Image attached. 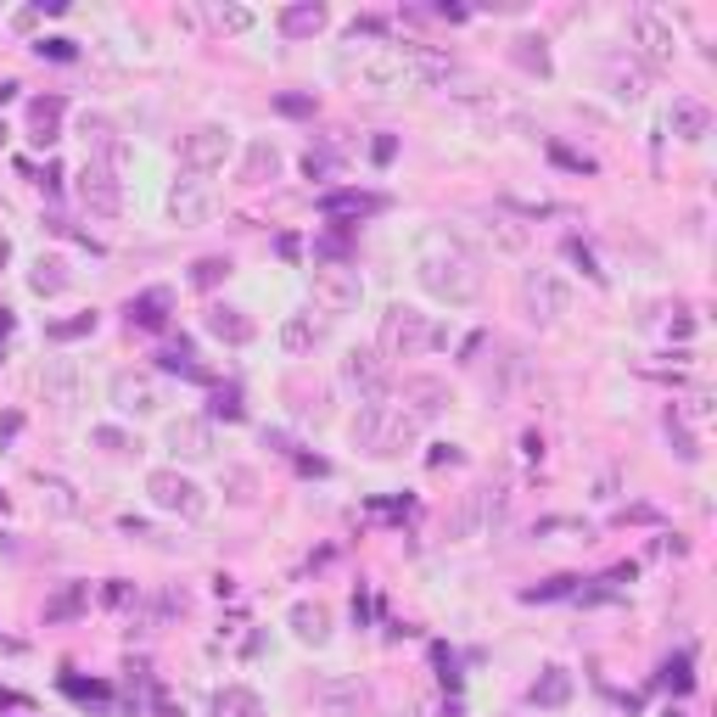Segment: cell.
Returning a JSON list of instances; mask_svg holds the SVG:
<instances>
[{"label": "cell", "instance_id": "cell-24", "mask_svg": "<svg viewBox=\"0 0 717 717\" xmlns=\"http://www.w3.org/2000/svg\"><path fill=\"white\" fill-rule=\"evenodd\" d=\"M213 717H264V701H258V689H247V684H225L213 695Z\"/></svg>", "mask_w": 717, "mask_h": 717}, {"label": "cell", "instance_id": "cell-49", "mask_svg": "<svg viewBox=\"0 0 717 717\" xmlns=\"http://www.w3.org/2000/svg\"><path fill=\"white\" fill-rule=\"evenodd\" d=\"M34 51H40V57H51V62H68V57H73V40H40Z\"/></svg>", "mask_w": 717, "mask_h": 717}, {"label": "cell", "instance_id": "cell-40", "mask_svg": "<svg viewBox=\"0 0 717 717\" xmlns=\"http://www.w3.org/2000/svg\"><path fill=\"white\" fill-rule=\"evenodd\" d=\"M303 174H309V180H331V174H337V152H331V146L309 152V157H303Z\"/></svg>", "mask_w": 717, "mask_h": 717}, {"label": "cell", "instance_id": "cell-12", "mask_svg": "<svg viewBox=\"0 0 717 717\" xmlns=\"http://www.w3.org/2000/svg\"><path fill=\"white\" fill-rule=\"evenodd\" d=\"M79 197H85L90 213L118 219V213H124V180H118L107 163H85V174H79Z\"/></svg>", "mask_w": 717, "mask_h": 717}, {"label": "cell", "instance_id": "cell-18", "mask_svg": "<svg viewBox=\"0 0 717 717\" xmlns=\"http://www.w3.org/2000/svg\"><path fill=\"white\" fill-rule=\"evenodd\" d=\"M381 208H387V197H376V191H331V197H320L325 219H365V213H381Z\"/></svg>", "mask_w": 717, "mask_h": 717}, {"label": "cell", "instance_id": "cell-4", "mask_svg": "<svg viewBox=\"0 0 717 717\" xmlns=\"http://www.w3.org/2000/svg\"><path fill=\"white\" fill-rule=\"evenodd\" d=\"M432 342H437V325L426 320L421 309H404V303H398V309L381 314V348H376L381 359H421Z\"/></svg>", "mask_w": 717, "mask_h": 717}, {"label": "cell", "instance_id": "cell-2", "mask_svg": "<svg viewBox=\"0 0 717 717\" xmlns=\"http://www.w3.org/2000/svg\"><path fill=\"white\" fill-rule=\"evenodd\" d=\"M415 437H421V421L409 415V409L398 404H359V415H353V443L365 454H376V460H393V454L415 449Z\"/></svg>", "mask_w": 717, "mask_h": 717}, {"label": "cell", "instance_id": "cell-33", "mask_svg": "<svg viewBox=\"0 0 717 717\" xmlns=\"http://www.w3.org/2000/svg\"><path fill=\"white\" fill-rule=\"evenodd\" d=\"M157 359H163V370H174V376H185V381H208V370L197 365V353L185 348V342L169 348V353H157Z\"/></svg>", "mask_w": 717, "mask_h": 717}, {"label": "cell", "instance_id": "cell-44", "mask_svg": "<svg viewBox=\"0 0 717 717\" xmlns=\"http://www.w3.org/2000/svg\"><path fill=\"white\" fill-rule=\"evenodd\" d=\"M90 443H96V449H107V454H124V449H129V437L118 432V426H96V432H90Z\"/></svg>", "mask_w": 717, "mask_h": 717}, {"label": "cell", "instance_id": "cell-8", "mask_svg": "<svg viewBox=\"0 0 717 717\" xmlns=\"http://www.w3.org/2000/svg\"><path fill=\"white\" fill-rule=\"evenodd\" d=\"M230 129L225 124H197L191 135L180 141V163H185V174H213V169H225V157H230Z\"/></svg>", "mask_w": 717, "mask_h": 717}, {"label": "cell", "instance_id": "cell-3", "mask_svg": "<svg viewBox=\"0 0 717 717\" xmlns=\"http://www.w3.org/2000/svg\"><path fill=\"white\" fill-rule=\"evenodd\" d=\"M359 85L370 96H398V90H421V73H415V57L409 45H376L359 57Z\"/></svg>", "mask_w": 717, "mask_h": 717}, {"label": "cell", "instance_id": "cell-10", "mask_svg": "<svg viewBox=\"0 0 717 717\" xmlns=\"http://www.w3.org/2000/svg\"><path fill=\"white\" fill-rule=\"evenodd\" d=\"M342 381L359 393V404H381L393 376H387V359H381L376 348H353L348 359H342Z\"/></svg>", "mask_w": 717, "mask_h": 717}, {"label": "cell", "instance_id": "cell-13", "mask_svg": "<svg viewBox=\"0 0 717 717\" xmlns=\"http://www.w3.org/2000/svg\"><path fill=\"white\" fill-rule=\"evenodd\" d=\"M169 213H174V225H208V219H213V191H208V180H197V174L174 180Z\"/></svg>", "mask_w": 717, "mask_h": 717}, {"label": "cell", "instance_id": "cell-16", "mask_svg": "<svg viewBox=\"0 0 717 717\" xmlns=\"http://www.w3.org/2000/svg\"><path fill=\"white\" fill-rule=\"evenodd\" d=\"M169 449L180 454V460H208V454H213V426L185 415V421L169 426Z\"/></svg>", "mask_w": 717, "mask_h": 717}, {"label": "cell", "instance_id": "cell-5", "mask_svg": "<svg viewBox=\"0 0 717 717\" xmlns=\"http://www.w3.org/2000/svg\"><path fill=\"white\" fill-rule=\"evenodd\" d=\"M521 309H527V320L555 325L561 314H572V281L561 269H527L521 275Z\"/></svg>", "mask_w": 717, "mask_h": 717}, {"label": "cell", "instance_id": "cell-31", "mask_svg": "<svg viewBox=\"0 0 717 717\" xmlns=\"http://www.w3.org/2000/svg\"><path fill=\"white\" fill-rule=\"evenodd\" d=\"M85 600H90L85 583H68L57 600H45V622H68V617H79V611H85Z\"/></svg>", "mask_w": 717, "mask_h": 717}, {"label": "cell", "instance_id": "cell-43", "mask_svg": "<svg viewBox=\"0 0 717 717\" xmlns=\"http://www.w3.org/2000/svg\"><path fill=\"white\" fill-rule=\"evenodd\" d=\"M611 90H617L622 101H639V96H645V79L628 73V68H617V73H611Z\"/></svg>", "mask_w": 717, "mask_h": 717}, {"label": "cell", "instance_id": "cell-39", "mask_svg": "<svg viewBox=\"0 0 717 717\" xmlns=\"http://www.w3.org/2000/svg\"><path fill=\"white\" fill-rule=\"evenodd\" d=\"M213 23L225 34H241V29H253V12L247 6H213Z\"/></svg>", "mask_w": 717, "mask_h": 717}, {"label": "cell", "instance_id": "cell-42", "mask_svg": "<svg viewBox=\"0 0 717 717\" xmlns=\"http://www.w3.org/2000/svg\"><path fill=\"white\" fill-rule=\"evenodd\" d=\"M566 258H572V264L583 269V275H589V281H605V269L594 264V253H589V247H583V241H577V236L566 241Z\"/></svg>", "mask_w": 717, "mask_h": 717}, {"label": "cell", "instance_id": "cell-32", "mask_svg": "<svg viewBox=\"0 0 717 717\" xmlns=\"http://www.w3.org/2000/svg\"><path fill=\"white\" fill-rule=\"evenodd\" d=\"M29 286L40 297H57L62 286H68V264H62V258H40V264H34V275H29Z\"/></svg>", "mask_w": 717, "mask_h": 717}, {"label": "cell", "instance_id": "cell-29", "mask_svg": "<svg viewBox=\"0 0 717 717\" xmlns=\"http://www.w3.org/2000/svg\"><path fill=\"white\" fill-rule=\"evenodd\" d=\"M62 107H68V101H62V96H40V101H34V107H29L34 129H40V135H34V141H40V146H51V141H57V118H62Z\"/></svg>", "mask_w": 717, "mask_h": 717}, {"label": "cell", "instance_id": "cell-17", "mask_svg": "<svg viewBox=\"0 0 717 717\" xmlns=\"http://www.w3.org/2000/svg\"><path fill=\"white\" fill-rule=\"evenodd\" d=\"M202 325H208V337L230 342V348H247V342H253V320H247L241 309H230V303H213Z\"/></svg>", "mask_w": 717, "mask_h": 717}, {"label": "cell", "instance_id": "cell-22", "mask_svg": "<svg viewBox=\"0 0 717 717\" xmlns=\"http://www.w3.org/2000/svg\"><path fill=\"white\" fill-rule=\"evenodd\" d=\"M169 309H174V297L157 286V292H141V297H129V325H141V331H157V325H169Z\"/></svg>", "mask_w": 717, "mask_h": 717}, {"label": "cell", "instance_id": "cell-45", "mask_svg": "<svg viewBox=\"0 0 717 717\" xmlns=\"http://www.w3.org/2000/svg\"><path fill=\"white\" fill-rule=\"evenodd\" d=\"M213 415H225V421H241V393H236V387H219V393H213Z\"/></svg>", "mask_w": 717, "mask_h": 717}, {"label": "cell", "instance_id": "cell-28", "mask_svg": "<svg viewBox=\"0 0 717 717\" xmlns=\"http://www.w3.org/2000/svg\"><path fill=\"white\" fill-rule=\"evenodd\" d=\"M510 62L527 68V73H538V79H549V51H544L538 34H516V40H510Z\"/></svg>", "mask_w": 717, "mask_h": 717}, {"label": "cell", "instance_id": "cell-47", "mask_svg": "<svg viewBox=\"0 0 717 717\" xmlns=\"http://www.w3.org/2000/svg\"><path fill=\"white\" fill-rule=\"evenodd\" d=\"M549 157H555V163H561V169H572V174H594V163H589V157L566 152V146H549Z\"/></svg>", "mask_w": 717, "mask_h": 717}, {"label": "cell", "instance_id": "cell-27", "mask_svg": "<svg viewBox=\"0 0 717 717\" xmlns=\"http://www.w3.org/2000/svg\"><path fill=\"white\" fill-rule=\"evenodd\" d=\"M275 174H281V152L269 141H253L247 146V163H241V180L258 185V180H275Z\"/></svg>", "mask_w": 717, "mask_h": 717}, {"label": "cell", "instance_id": "cell-50", "mask_svg": "<svg viewBox=\"0 0 717 717\" xmlns=\"http://www.w3.org/2000/svg\"><path fill=\"white\" fill-rule=\"evenodd\" d=\"M370 157H376V163H393V157H398V141H393V135H376V141H370Z\"/></svg>", "mask_w": 717, "mask_h": 717}, {"label": "cell", "instance_id": "cell-48", "mask_svg": "<svg viewBox=\"0 0 717 717\" xmlns=\"http://www.w3.org/2000/svg\"><path fill=\"white\" fill-rule=\"evenodd\" d=\"M68 695H79V701H107V684H85V678H68Z\"/></svg>", "mask_w": 717, "mask_h": 717}, {"label": "cell", "instance_id": "cell-14", "mask_svg": "<svg viewBox=\"0 0 717 717\" xmlns=\"http://www.w3.org/2000/svg\"><path fill=\"white\" fill-rule=\"evenodd\" d=\"M113 404L124 409V415H152V409L163 404V387H157L146 370H118L113 376Z\"/></svg>", "mask_w": 717, "mask_h": 717}, {"label": "cell", "instance_id": "cell-46", "mask_svg": "<svg viewBox=\"0 0 717 717\" xmlns=\"http://www.w3.org/2000/svg\"><path fill=\"white\" fill-rule=\"evenodd\" d=\"M275 107H281L286 118H309L314 113V96H292V90H286V96H275Z\"/></svg>", "mask_w": 717, "mask_h": 717}, {"label": "cell", "instance_id": "cell-38", "mask_svg": "<svg viewBox=\"0 0 717 717\" xmlns=\"http://www.w3.org/2000/svg\"><path fill=\"white\" fill-rule=\"evenodd\" d=\"M96 331V314H73V320L51 325V342H73V337H90Z\"/></svg>", "mask_w": 717, "mask_h": 717}, {"label": "cell", "instance_id": "cell-34", "mask_svg": "<svg viewBox=\"0 0 717 717\" xmlns=\"http://www.w3.org/2000/svg\"><path fill=\"white\" fill-rule=\"evenodd\" d=\"M225 275H230V258H197L191 264V286H202V292H213Z\"/></svg>", "mask_w": 717, "mask_h": 717}, {"label": "cell", "instance_id": "cell-15", "mask_svg": "<svg viewBox=\"0 0 717 717\" xmlns=\"http://www.w3.org/2000/svg\"><path fill=\"white\" fill-rule=\"evenodd\" d=\"M40 387H45V404L73 409L79 404V365H73V359H51L45 376H40Z\"/></svg>", "mask_w": 717, "mask_h": 717}, {"label": "cell", "instance_id": "cell-20", "mask_svg": "<svg viewBox=\"0 0 717 717\" xmlns=\"http://www.w3.org/2000/svg\"><path fill=\"white\" fill-rule=\"evenodd\" d=\"M667 124H673V135H684V141H701L706 129H712V107L695 96H673V113H667Z\"/></svg>", "mask_w": 717, "mask_h": 717}, {"label": "cell", "instance_id": "cell-7", "mask_svg": "<svg viewBox=\"0 0 717 717\" xmlns=\"http://www.w3.org/2000/svg\"><path fill=\"white\" fill-rule=\"evenodd\" d=\"M146 493H152L157 510H169V516H180V521H197L202 510H208V493L191 477H180V471H152V477H146Z\"/></svg>", "mask_w": 717, "mask_h": 717}, {"label": "cell", "instance_id": "cell-53", "mask_svg": "<svg viewBox=\"0 0 717 717\" xmlns=\"http://www.w3.org/2000/svg\"><path fill=\"white\" fill-rule=\"evenodd\" d=\"M6 331H12V314H6V309H0V337H6Z\"/></svg>", "mask_w": 717, "mask_h": 717}, {"label": "cell", "instance_id": "cell-51", "mask_svg": "<svg viewBox=\"0 0 717 717\" xmlns=\"http://www.w3.org/2000/svg\"><path fill=\"white\" fill-rule=\"evenodd\" d=\"M152 706H157V717H185V712H180V706H174V701H169V695H163V689H157V695H152Z\"/></svg>", "mask_w": 717, "mask_h": 717}, {"label": "cell", "instance_id": "cell-9", "mask_svg": "<svg viewBox=\"0 0 717 717\" xmlns=\"http://www.w3.org/2000/svg\"><path fill=\"white\" fill-rule=\"evenodd\" d=\"M359 297H365L359 269H348V264L314 269V303H320L325 314H353V309H359Z\"/></svg>", "mask_w": 717, "mask_h": 717}, {"label": "cell", "instance_id": "cell-30", "mask_svg": "<svg viewBox=\"0 0 717 717\" xmlns=\"http://www.w3.org/2000/svg\"><path fill=\"white\" fill-rule=\"evenodd\" d=\"M314 342H320V325H314L309 314H292V320L281 325V348L286 353H309Z\"/></svg>", "mask_w": 717, "mask_h": 717}, {"label": "cell", "instance_id": "cell-52", "mask_svg": "<svg viewBox=\"0 0 717 717\" xmlns=\"http://www.w3.org/2000/svg\"><path fill=\"white\" fill-rule=\"evenodd\" d=\"M460 460V449H454V443H443V449H432V465H454Z\"/></svg>", "mask_w": 717, "mask_h": 717}, {"label": "cell", "instance_id": "cell-26", "mask_svg": "<svg viewBox=\"0 0 717 717\" xmlns=\"http://www.w3.org/2000/svg\"><path fill=\"white\" fill-rule=\"evenodd\" d=\"M572 701V673L566 667H544L533 684V706H549V712H561V706Z\"/></svg>", "mask_w": 717, "mask_h": 717}, {"label": "cell", "instance_id": "cell-19", "mask_svg": "<svg viewBox=\"0 0 717 717\" xmlns=\"http://www.w3.org/2000/svg\"><path fill=\"white\" fill-rule=\"evenodd\" d=\"M404 398H409V415H415V421H432V415H443V404H449V393H443L437 376H409Z\"/></svg>", "mask_w": 717, "mask_h": 717}, {"label": "cell", "instance_id": "cell-36", "mask_svg": "<svg viewBox=\"0 0 717 717\" xmlns=\"http://www.w3.org/2000/svg\"><path fill=\"white\" fill-rule=\"evenodd\" d=\"M488 236L499 241L505 253H521V247H527V230H521L516 219H493V225H488Z\"/></svg>", "mask_w": 717, "mask_h": 717}, {"label": "cell", "instance_id": "cell-11", "mask_svg": "<svg viewBox=\"0 0 717 717\" xmlns=\"http://www.w3.org/2000/svg\"><path fill=\"white\" fill-rule=\"evenodd\" d=\"M493 516H499V488H471L460 499V510L449 516V538L454 544H465V538H482L493 527Z\"/></svg>", "mask_w": 717, "mask_h": 717}, {"label": "cell", "instance_id": "cell-35", "mask_svg": "<svg viewBox=\"0 0 717 717\" xmlns=\"http://www.w3.org/2000/svg\"><path fill=\"white\" fill-rule=\"evenodd\" d=\"M667 437H673V449H678V460H701V443H695V432H689L678 415H667Z\"/></svg>", "mask_w": 717, "mask_h": 717}, {"label": "cell", "instance_id": "cell-23", "mask_svg": "<svg viewBox=\"0 0 717 717\" xmlns=\"http://www.w3.org/2000/svg\"><path fill=\"white\" fill-rule=\"evenodd\" d=\"M325 29V6L314 0H297V6H281V34L286 40H309V34Z\"/></svg>", "mask_w": 717, "mask_h": 717}, {"label": "cell", "instance_id": "cell-1", "mask_svg": "<svg viewBox=\"0 0 717 717\" xmlns=\"http://www.w3.org/2000/svg\"><path fill=\"white\" fill-rule=\"evenodd\" d=\"M415 275H421V286L437 297V303H454V309L477 303V292H482V264L465 253L449 230H426V236H421Z\"/></svg>", "mask_w": 717, "mask_h": 717}, {"label": "cell", "instance_id": "cell-25", "mask_svg": "<svg viewBox=\"0 0 717 717\" xmlns=\"http://www.w3.org/2000/svg\"><path fill=\"white\" fill-rule=\"evenodd\" d=\"M40 505L51 510V516L57 521H73V516H85V499H79V493L68 488V482L62 477H45L40 482Z\"/></svg>", "mask_w": 717, "mask_h": 717}, {"label": "cell", "instance_id": "cell-37", "mask_svg": "<svg viewBox=\"0 0 717 717\" xmlns=\"http://www.w3.org/2000/svg\"><path fill=\"white\" fill-rule=\"evenodd\" d=\"M689 684H695V678H689V656H673L667 667H661V689H673V695H689Z\"/></svg>", "mask_w": 717, "mask_h": 717}, {"label": "cell", "instance_id": "cell-6", "mask_svg": "<svg viewBox=\"0 0 717 717\" xmlns=\"http://www.w3.org/2000/svg\"><path fill=\"white\" fill-rule=\"evenodd\" d=\"M628 40H633V51L650 62V68H673V57H678V34H673V23L661 12H628Z\"/></svg>", "mask_w": 717, "mask_h": 717}, {"label": "cell", "instance_id": "cell-41", "mask_svg": "<svg viewBox=\"0 0 717 717\" xmlns=\"http://www.w3.org/2000/svg\"><path fill=\"white\" fill-rule=\"evenodd\" d=\"M566 594H577V577H549V583H538V589H527V600H566Z\"/></svg>", "mask_w": 717, "mask_h": 717}, {"label": "cell", "instance_id": "cell-54", "mask_svg": "<svg viewBox=\"0 0 717 717\" xmlns=\"http://www.w3.org/2000/svg\"><path fill=\"white\" fill-rule=\"evenodd\" d=\"M0 264H6V241H0Z\"/></svg>", "mask_w": 717, "mask_h": 717}, {"label": "cell", "instance_id": "cell-21", "mask_svg": "<svg viewBox=\"0 0 717 717\" xmlns=\"http://www.w3.org/2000/svg\"><path fill=\"white\" fill-rule=\"evenodd\" d=\"M286 622H292V633L303 639V645H325V639H331V611L314 605V600H297Z\"/></svg>", "mask_w": 717, "mask_h": 717}]
</instances>
